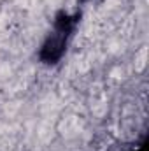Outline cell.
Wrapping results in <instances>:
<instances>
[{
  "instance_id": "1",
  "label": "cell",
  "mask_w": 149,
  "mask_h": 151,
  "mask_svg": "<svg viewBox=\"0 0 149 151\" xmlns=\"http://www.w3.org/2000/svg\"><path fill=\"white\" fill-rule=\"evenodd\" d=\"M75 23H77V16H70L65 12L58 14L56 21H54L53 34L46 39V42L42 44L40 53H39V56L44 63H56L63 56V53L67 49V40L74 30Z\"/></svg>"
}]
</instances>
